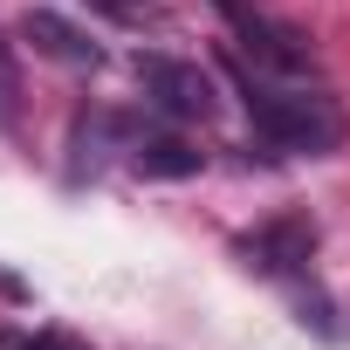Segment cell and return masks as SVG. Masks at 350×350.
I'll return each instance as SVG.
<instances>
[{
    "label": "cell",
    "mask_w": 350,
    "mask_h": 350,
    "mask_svg": "<svg viewBox=\"0 0 350 350\" xmlns=\"http://www.w3.org/2000/svg\"><path fill=\"white\" fill-rule=\"evenodd\" d=\"M241 90H247V117L268 144L309 151V158H329L343 144V110L329 90H316L302 76H275V69H247Z\"/></svg>",
    "instance_id": "cell-1"
},
{
    "label": "cell",
    "mask_w": 350,
    "mask_h": 350,
    "mask_svg": "<svg viewBox=\"0 0 350 350\" xmlns=\"http://www.w3.org/2000/svg\"><path fill=\"white\" fill-rule=\"evenodd\" d=\"M220 8V21L234 28V49H247L254 55V69H275V76H309V35L302 28H288V21H275L268 8H254V0H213Z\"/></svg>",
    "instance_id": "cell-2"
},
{
    "label": "cell",
    "mask_w": 350,
    "mask_h": 350,
    "mask_svg": "<svg viewBox=\"0 0 350 350\" xmlns=\"http://www.w3.org/2000/svg\"><path fill=\"white\" fill-rule=\"evenodd\" d=\"M137 83L144 96L165 110V117H186V124H206L213 117V76L200 62H179V55H137Z\"/></svg>",
    "instance_id": "cell-3"
},
{
    "label": "cell",
    "mask_w": 350,
    "mask_h": 350,
    "mask_svg": "<svg viewBox=\"0 0 350 350\" xmlns=\"http://www.w3.org/2000/svg\"><path fill=\"white\" fill-rule=\"evenodd\" d=\"M234 254L254 268V275H302L309 254H316V220L309 213H282V220H261L254 234L234 241Z\"/></svg>",
    "instance_id": "cell-4"
},
{
    "label": "cell",
    "mask_w": 350,
    "mask_h": 350,
    "mask_svg": "<svg viewBox=\"0 0 350 350\" xmlns=\"http://www.w3.org/2000/svg\"><path fill=\"white\" fill-rule=\"evenodd\" d=\"M21 42H28L35 55L62 62V69H96V62H103V49H96L76 21H62V14H49V8H35V14L21 21Z\"/></svg>",
    "instance_id": "cell-5"
},
{
    "label": "cell",
    "mask_w": 350,
    "mask_h": 350,
    "mask_svg": "<svg viewBox=\"0 0 350 350\" xmlns=\"http://www.w3.org/2000/svg\"><path fill=\"white\" fill-rule=\"evenodd\" d=\"M131 165L144 172V179H193V172H200V151H193L186 137L144 131V137H131Z\"/></svg>",
    "instance_id": "cell-6"
},
{
    "label": "cell",
    "mask_w": 350,
    "mask_h": 350,
    "mask_svg": "<svg viewBox=\"0 0 350 350\" xmlns=\"http://www.w3.org/2000/svg\"><path fill=\"white\" fill-rule=\"evenodd\" d=\"M8 350H90V343H76L62 329H42V336H8Z\"/></svg>",
    "instance_id": "cell-7"
},
{
    "label": "cell",
    "mask_w": 350,
    "mask_h": 350,
    "mask_svg": "<svg viewBox=\"0 0 350 350\" xmlns=\"http://www.w3.org/2000/svg\"><path fill=\"white\" fill-rule=\"evenodd\" d=\"M90 8H103L117 21H144V14H158V0H90Z\"/></svg>",
    "instance_id": "cell-8"
}]
</instances>
